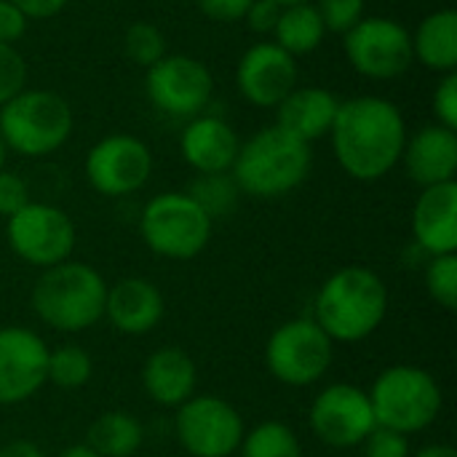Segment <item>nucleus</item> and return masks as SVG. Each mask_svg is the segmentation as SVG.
<instances>
[{"label": "nucleus", "instance_id": "nucleus-23", "mask_svg": "<svg viewBox=\"0 0 457 457\" xmlns=\"http://www.w3.org/2000/svg\"><path fill=\"white\" fill-rule=\"evenodd\" d=\"M415 59L439 75L457 72V11L439 8L431 11L412 35Z\"/></svg>", "mask_w": 457, "mask_h": 457}, {"label": "nucleus", "instance_id": "nucleus-25", "mask_svg": "<svg viewBox=\"0 0 457 457\" xmlns=\"http://www.w3.org/2000/svg\"><path fill=\"white\" fill-rule=\"evenodd\" d=\"M324 37H327V27L313 3L281 8L278 24L273 29V43L284 48L289 56L297 59V56L313 54L324 43Z\"/></svg>", "mask_w": 457, "mask_h": 457}, {"label": "nucleus", "instance_id": "nucleus-32", "mask_svg": "<svg viewBox=\"0 0 457 457\" xmlns=\"http://www.w3.org/2000/svg\"><path fill=\"white\" fill-rule=\"evenodd\" d=\"M27 83V62L16 46L0 43V107L13 99Z\"/></svg>", "mask_w": 457, "mask_h": 457}, {"label": "nucleus", "instance_id": "nucleus-34", "mask_svg": "<svg viewBox=\"0 0 457 457\" xmlns=\"http://www.w3.org/2000/svg\"><path fill=\"white\" fill-rule=\"evenodd\" d=\"M431 107H434L439 126L457 131V72L442 75V80L434 88Z\"/></svg>", "mask_w": 457, "mask_h": 457}, {"label": "nucleus", "instance_id": "nucleus-8", "mask_svg": "<svg viewBox=\"0 0 457 457\" xmlns=\"http://www.w3.org/2000/svg\"><path fill=\"white\" fill-rule=\"evenodd\" d=\"M332 361L335 343L313 319H292L281 324L265 345L268 372L292 388L319 383L329 372Z\"/></svg>", "mask_w": 457, "mask_h": 457}, {"label": "nucleus", "instance_id": "nucleus-31", "mask_svg": "<svg viewBox=\"0 0 457 457\" xmlns=\"http://www.w3.org/2000/svg\"><path fill=\"white\" fill-rule=\"evenodd\" d=\"M327 32H337L345 35L348 29H353L367 13V0H313Z\"/></svg>", "mask_w": 457, "mask_h": 457}, {"label": "nucleus", "instance_id": "nucleus-35", "mask_svg": "<svg viewBox=\"0 0 457 457\" xmlns=\"http://www.w3.org/2000/svg\"><path fill=\"white\" fill-rule=\"evenodd\" d=\"M29 204V187L27 182L16 174L3 169L0 171V217H13L19 209Z\"/></svg>", "mask_w": 457, "mask_h": 457}, {"label": "nucleus", "instance_id": "nucleus-12", "mask_svg": "<svg viewBox=\"0 0 457 457\" xmlns=\"http://www.w3.org/2000/svg\"><path fill=\"white\" fill-rule=\"evenodd\" d=\"M177 439L193 457H230L246 434L238 410L220 396H190L177 407Z\"/></svg>", "mask_w": 457, "mask_h": 457}, {"label": "nucleus", "instance_id": "nucleus-5", "mask_svg": "<svg viewBox=\"0 0 457 457\" xmlns=\"http://www.w3.org/2000/svg\"><path fill=\"white\" fill-rule=\"evenodd\" d=\"M72 107L48 88H21L0 107V137L8 153L43 158L56 153L72 137Z\"/></svg>", "mask_w": 457, "mask_h": 457}, {"label": "nucleus", "instance_id": "nucleus-29", "mask_svg": "<svg viewBox=\"0 0 457 457\" xmlns=\"http://www.w3.org/2000/svg\"><path fill=\"white\" fill-rule=\"evenodd\" d=\"M123 51H126L129 62L147 70L169 54L166 35L150 21H134V24H129L126 35H123Z\"/></svg>", "mask_w": 457, "mask_h": 457}, {"label": "nucleus", "instance_id": "nucleus-27", "mask_svg": "<svg viewBox=\"0 0 457 457\" xmlns=\"http://www.w3.org/2000/svg\"><path fill=\"white\" fill-rule=\"evenodd\" d=\"M187 195H190V198L212 217V222H214V220H220V217H228V214L236 209L241 190H238L233 174L225 171V174H198V177L193 179Z\"/></svg>", "mask_w": 457, "mask_h": 457}, {"label": "nucleus", "instance_id": "nucleus-37", "mask_svg": "<svg viewBox=\"0 0 457 457\" xmlns=\"http://www.w3.org/2000/svg\"><path fill=\"white\" fill-rule=\"evenodd\" d=\"M278 16H281V5L278 3H273V0H254L249 5L246 16H244V21L257 35H273V29L278 24Z\"/></svg>", "mask_w": 457, "mask_h": 457}, {"label": "nucleus", "instance_id": "nucleus-43", "mask_svg": "<svg viewBox=\"0 0 457 457\" xmlns=\"http://www.w3.org/2000/svg\"><path fill=\"white\" fill-rule=\"evenodd\" d=\"M5 161H8V147H5V142H3V137H0V171L5 169Z\"/></svg>", "mask_w": 457, "mask_h": 457}, {"label": "nucleus", "instance_id": "nucleus-39", "mask_svg": "<svg viewBox=\"0 0 457 457\" xmlns=\"http://www.w3.org/2000/svg\"><path fill=\"white\" fill-rule=\"evenodd\" d=\"M27 19H54L70 0H11Z\"/></svg>", "mask_w": 457, "mask_h": 457}, {"label": "nucleus", "instance_id": "nucleus-24", "mask_svg": "<svg viewBox=\"0 0 457 457\" xmlns=\"http://www.w3.org/2000/svg\"><path fill=\"white\" fill-rule=\"evenodd\" d=\"M145 442L142 423L123 412H102L86 434V447H91L99 457H131Z\"/></svg>", "mask_w": 457, "mask_h": 457}, {"label": "nucleus", "instance_id": "nucleus-22", "mask_svg": "<svg viewBox=\"0 0 457 457\" xmlns=\"http://www.w3.org/2000/svg\"><path fill=\"white\" fill-rule=\"evenodd\" d=\"M337 110H340V99L329 88L297 86L276 107V126L311 145L329 134Z\"/></svg>", "mask_w": 457, "mask_h": 457}, {"label": "nucleus", "instance_id": "nucleus-18", "mask_svg": "<svg viewBox=\"0 0 457 457\" xmlns=\"http://www.w3.org/2000/svg\"><path fill=\"white\" fill-rule=\"evenodd\" d=\"M412 236L428 257L457 252V182L423 187L412 209Z\"/></svg>", "mask_w": 457, "mask_h": 457}, {"label": "nucleus", "instance_id": "nucleus-28", "mask_svg": "<svg viewBox=\"0 0 457 457\" xmlns=\"http://www.w3.org/2000/svg\"><path fill=\"white\" fill-rule=\"evenodd\" d=\"M94 375V359L80 345H59L48 351V383L62 391L83 388Z\"/></svg>", "mask_w": 457, "mask_h": 457}, {"label": "nucleus", "instance_id": "nucleus-14", "mask_svg": "<svg viewBox=\"0 0 457 457\" xmlns=\"http://www.w3.org/2000/svg\"><path fill=\"white\" fill-rule=\"evenodd\" d=\"M311 428L327 447H361V442L378 428L370 394L351 383L327 386L311 404Z\"/></svg>", "mask_w": 457, "mask_h": 457}, {"label": "nucleus", "instance_id": "nucleus-6", "mask_svg": "<svg viewBox=\"0 0 457 457\" xmlns=\"http://www.w3.org/2000/svg\"><path fill=\"white\" fill-rule=\"evenodd\" d=\"M367 394L378 426L404 436L436 423L445 404L436 378L415 364H394L383 370Z\"/></svg>", "mask_w": 457, "mask_h": 457}, {"label": "nucleus", "instance_id": "nucleus-36", "mask_svg": "<svg viewBox=\"0 0 457 457\" xmlns=\"http://www.w3.org/2000/svg\"><path fill=\"white\" fill-rule=\"evenodd\" d=\"M254 0H195L198 11L217 21V24H236V21H244L249 5Z\"/></svg>", "mask_w": 457, "mask_h": 457}, {"label": "nucleus", "instance_id": "nucleus-30", "mask_svg": "<svg viewBox=\"0 0 457 457\" xmlns=\"http://www.w3.org/2000/svg\"><path fill=\"white\" fill-rule=\"evenodd\" d=\"M426 292L428 297L445 308L455 311L457 308V254H439L428 257L426 265Z\"/></svg>", "mask_w": 457, "mask_h": 457}, {"label": "nucleus", "instance_id": "nucleus-7", "mask_svg": "<svg viewBox=\"0 0 457 457\" xmlns=\"http://www.w3.org/2000/svg\"><path fill=\"white\" fill-rule=\"evenodd\" d=\"M212 217L187 193L153 195L139 217V233L147 249L163 260H193L212 238Z\"/></svg>", "mask_w": 457, "mask_h": 457}, {"label": "nucleus", "instance_id": "nucleus-21", "mask_svg": "<svg viewBox=\"0 0 457 457\" xmlns=\"http://www.w3.org/2000/svg\"><path fill=\"white\" fill-rule=\"evenodd\" d=\"M142 386L145 394L161 407H179L190 396H195L198 370L187 351L177 345H163L147 356L142 367Z\"/></svg>", "mask_w": 457, "mask_h": 457}, {"label": "nucleus", "instance_id": "nucleus-2", "mask_svg": "<svg viewBox=\"0 0 457 457\" xmlns=\"http://www.w3.org/2000/svg\"><path fill=\"white\" fill-rule=\"evenodd\" d=\"M388 313L386 281L364 268L348 265L335 270L316 295L313 321L332 343H361L378 332Z\"/></svg>", "mask_w": 457, "mask_h": 457}, {"label": "nucleus", "instance_id": "nucleus-17", "mask_svg": "<svg viewBox=\"0 0 457 457\" xmlns=\"http://www.w3.org/2000/svg\"><path fill=\"white\" fill-rule=\"evenodd\" d=\"M241 139L236 129L220 115L201 112L187 120L179 137L182 158L195 174H225L233 169Z\"/></svg>", "mask_w": 457, "mask_h": 457}, {"label": "nucleus", "instance_id": "nucleus-20", "mask_svg": "<svg viewBox=\"0 0 457 457\" xmlns=\"http://www.w3.org/2000/svg\"><path fill=\"white\" fill-rule=\"evenodd\" d=\"M399 163H404L407 177L420 187L453 182L457 171V131L439 123L423 126L407 137Z\"/></svg>", "mask_w": 457, "mask_h": 457}, {"label": "nucleus", "instance_id": "nucleus-4", "mask_svg": "<svg viewBox=\"0 0 457 457\" xmlns=\"http://www.w3.org/2000/svg\"><path fill=\"white\" fill-rule=\"evenodd\" d=\"M107 281L86 262L64 260L46 268L32 287V308L37 319L56 332H83L104 319Z\"/></svg>", "mask_w": 457, "mask_h": 457}, {"label": "nucleus", "instance_id": "nucleus-1", "mask_svg": "<svg viewBox=\"0 0 457 457\" xmlns=\"http://www.w3.org/2000/svg\"><path fill=\"white\" fill-rule=\"evenodd\" d=\"M329 137L340 169L359 182H375L402 161L407 123L391 99L361 94L340 102Z\"/></svg>", "mask_w": 457, "mask_h": 457}, {"label": "nucleus", "instance_id": "nucleus-33", "mask_svg": "<svg viewBox=\"0 0 457 457\" xmlns=\"http://www.w3.org/2000/svg\"><path fill=\"white\" fill-rule=\"evenodd\" d=\"M361 457H412V447L404 434L378 426L361 442Z\"/></svg>", "mask_w": 457, "mask_h": 457}, {"label": "nucleus", "instance_id": "nucleus-15", "mask_svg": "<svg viewBox=\"0 0 457 457\" xmlns=\"http://www.w3.org/2000/svg\"><path fill=\"white\" fill-rule=\"evenodd\" d=\"M48 383V345L27 327L0 329V404H21Z\"/></svg>", "mask_w": 457, "mask_h": 457}, {"label": "nucleus", "instance_id": "nucleus-44", "mask_svg": "<svg viewBox=\"0 0 457 457\" xmlns=\"http://www.w3.org/2000/svg\"><path fill=\"white\" fill-rule=\"evenodd\" d=\"M273 3H278L281 8H287V5H300V3H313V0H273Z\"/></svg>", "mask_w": 457, "mask_h": 457}, {"label": "nucleus", "instance_id": "nucleus-40", "mask_svg": "<svg viewBox=\"0 0 457 457\" xmlns=\"http://www.w3.org/2000/svg\"><path fill=\"white\" fill-rule=\"evenodd\" d=\"M0 457H46V453L35 442L13 439V442H8V445L0 447Z\"/></svg>", "mask_w": 457, "mask_h": 457}, {"label": "nucleus", "instance_id": "nucleus-26", "mask_svg": "<svg viewBox=\"0 0 457 457\" xmlns=\"http://www.w3.org/2000/svg\"><path fill=\"white\" fill-rule=\"evenodd\" d=\"M241 457H303V445L297 439V434L278 420H265L260 426H254L252 431L244 434Z\"/></svg>", "mask_w": 457, "mask_h": 457}, {"label": "nucleus", "instance_id": "nucleus-19", "mask_svg": "<svg viewBox=\"0 0 457 457\" xmlns=\"http://www.w3.org/2000/svg\"><path fill=\"white\" fill-rule=\"evenodd\" d=\"M163 313H166V300L150 278L129 276L107 287L104 319L120 335H131V337L147 335L161 324Z\"/></svg>", "mask_w": 457, "mask_h": 457}, {"label": "nucleus", "instance_id": "nucleus-3", "mask_svg": "<svg viewBox=\"0 0 457 457\" xmlns=\"http://www.w3.org/2000/svg\"><path fill=\"white\" fill-rule=\"evenodd\" d=\"M311 163V145L273 123L241 142L230 174L244 195L268 201L297 190L308 179Z\"/></svg>", "mask_w": 457, "mask_h": 457}, {"label": "nucleus", "instance_id": "nucleus-11", "mask_svg": "<svg viewBox=\"0 0 457 457\" xmlns=\"http://www.w3.org/2000/svg\"><path fill=\"white\" fill-rule=\"evenodd\" d=\"M5 236L13 254L40 270L70 260L78 241L70 214L40 201H29L24 209L8 217Z\"/></svg>", "mask_w": 457, "mask_h": 457}, {"label": "nucleus", "instance_id": "nucleus-41", "mask_svg": "<svg viewBox=\"0 0 457 457\" xmlns=\"http://www.w3.org/2000/svg\"><path fill=\"white\" fill-rule=\"evenodd\" d=\"M412 457H457V453L450 445H428V447L418 450Z\"/></svg>", "mask_w": 457, "mask_h": 457}, {"label": "nucleus", "instance_id": "nucleus-42", "mask_svg": "<svg viewBox=\"0 0 457 457\" xmlns=\"http://www.w3.org/2000/svg\"><path fill=\"white\" fill-rule=\"evenodd\" d=\"M56 457H99L91 447H86V445H72V447H64L62 453Z\"/></svg>", "mask_w": 457, "mask_h": 457}, {"label": "nucleus", "instance_id": "nucleus-9", "mask_svg": "<svg viewBox=\"0 0 457 457\" xmlns=\"http://www.w3.org/2000/svg\"><path fill=\"white\" fill-rule=\"evenodd\" d=\"M348 64L370 80H394L404 75L412 62V32L388 16H364L343 35Z\"/></svg>", "mask_w": 457, "mask_h": 457}, {"label": "nucleus", "instance_id": "nucleus-10", "mask_svg": "<svg viewBox=\"0 0 457 457\" xmlns=\"http://www.w3.org/2000/svg\"><path fill=\"white\" fill-rule=\"evenodd\" d=\"M145 91L158 112L190 120L212 104L214 78L201 59L190 54H166L147 67Z\"/></svg>", "mask_w": 457, "mask_h": 457}, {"label": "nucleus", "instance_id": "nucleus-38", "mask_svg": "<svg viewBox=\"0 0 457 457\" xmlns=\"http://www.w3.org/2000/svg\"><path fill=\"white\" fill-rule=\"evenodd\" d=\"M29 19L11 3V0H0V43L13 46L16 40L24 37Z\"/></svg>", "mask_w": 457, "mask_h": 457}, {"label": "nucleus", "instance_id": "nucleus-16", "mask_svg": "<svg viewBox=\"0 0 457 457\" xmlns=\"http://www.w3.org/2000/svg\"><path fill=\"white\" fill-rule=\"evenodd\" d=\"M297 59L278 48L273 40L246 48L236 67V88L254 107H278L297 88Z\"/></svg>", "mask_w": 457, "mask_h": 457}, {"label": "nucleus", "instance_id": "nucleus-13", "mask_svg": "<svg viewBox=\"0 0 457 457\" xmlns=\"http://www.w3.org/2000/svg\"><path fill=\"white\" fill-rule=\"evenodd\" d=\"M83 171L99 195L123 198L147 185L153 174V153L134 134H110L86 153Z\"/></svg>", "mask_w": 457, "mask_h": 457}]
</instances>
